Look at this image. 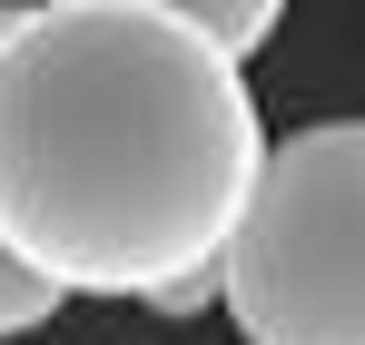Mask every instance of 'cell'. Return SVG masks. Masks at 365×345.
Here are the masks:
<instances>
[{"label": "cell", "instance_id": "1", "mask_svg": "<svg viewBox=\"0 0 365 345\" xmlns=\"http://www.w3.org/2000/svg\"><path fill=\"white\" fill-rule=\"evenodd\" d=\"M267 168L237 59L148 0H40L0 40V237L69 296L207 267Z\"/></svg>", "mask_w": 365, "mask_h": 345}, {"label": "cell", "instance_id": "2", "mask_svg": "<svg viewBox=\"0 0 365 345\" xmlns=\"http://www.w3.org/2000/svg\"><path fill=\"white\" fill-rule=\"evenodd\" d=\"M217 277L247 345H365V118H316L267 148Z\"/></svg>", "mask_w": 365, "mask_h": 345}, {"label": "cell", "instance_id": "3", "mask_svg": "<svg viewBox=\"0 0 365 345\" xmlns=\"http://www.w3.org/2000/svg\"><path fill=\"white\" fill-rule=\"evenodd\" d=\"M148 10H178L187 30H207L227 59L267 50V40H277V20H287V0H148Z\"/></svg>", "mask_w": 365, "mask_h": 345}, {"label": "cell", "instance_id": "4", "mask_svg": "<svg viewBox=\"0 0 365 345\" xmlns=\"http://www.w3.org/2000/svg\"><path fill=\"white\" fill-rule=\"evenodd\" d=\"M60 306H69V287H60V277H40V267L0 237V336H30V326H50Z\"/></svg>", "mask_w": 365, "mask_h": 345}, {"label": "cell", "instance_id": "5", "mask_svg": "<svg viewBox=\"0 0 365 345\" xmlns=\"http://www.w3.org/2000/svg\"><path fill=\"white\" fill-rule=\"evenodd\" d=\"M138 306H158V316H197V306H227V277H217V257H207V267H187V277H158Z\"/></svg>", "mask_w": 365, "mask_h": 345}, {"label": "cell", "instance_id": "6", "mask_svg": "<svg viewBox=\"0 0 365 345\" xmlns=\"http://www.w3.org/2000/svg\"><path fill=\"white\" fill-rule=\"evenodd\" d=\"M20 10H30V0H0V40H10V30H20Z\"/></svg>", "mask_w": 365, "mask_h": 345}]
</instances>
